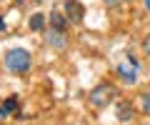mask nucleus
<instances>
[{
	"mask_svg": "<svg viewBox=\"0 0 150 125\" xmlns=\"http://www.w3.org/2000/svg\"><path fill=\"white\" fill-rule=\"evenodd\" d=\"M5 68L10 73H15V75H25L33 68V55L25 48H10L5 53Z\"/></svg>",
	"mask_w": 150,
	"mask_h": 125,
	"instance_id": "nucleus-1",
	"label": "nucleus"
},
{
	"mask_svg": "<svg viewBox=\"0 0 150 125\" xmlns=\"http://www.w3.org/2000/svg\"><path fill=\"white\" fill-rule=\"evenodd\" d=\"M115 85L112 83H100V85L93 88L90 93V105H95V108H105V105H110L112 100H115Z\"/></svg>",
	"mask_w": 150,
	"mask_h": 125,
	"instance_id": "nucleus-2",
	"label": "nucleus"
},
{
	"mask_svg": "<svg viewBox=\"0 0 150 125\" xmlns=\"http://www.w3.org/2000/svg\"><path fill=\"white\" fill-rule=\"evenodd\" d=\"M138 73H140V63L133 55H128V60H123L118 65V75L123 78L128 85H135V83H138Z\"/></svg>",
	"mask_w": 150,
	"mask_h": 125,
	"instance_id": "nucleus-3",
	"label": "nucleus"
},
{
	"mask_svg": "<svg viewBox=\"0 0 150 125\" xmlns=\"http://www.w3.org/2000/svg\"><path fill=\"white\" fill-rule=\"evenodd\" d=\"M63 10H65L68 23H83V18H85V8H83L78 0H65V3H63Z\"/></svg>",
	"mask_w": 150,
	"mask_h": 125,
	"instance_id": "nucleus-4",
	"label": "nucleus"
},
{
	"mask_svg": "<svg viewBox=\"0 0 150 125\" xmlns=\"http://www.w3.org/2000/svg\"><path fill=\"white\" fill-rule=\"evenodd\" d=\"M50 30H58V33H65V28H68V18L63 15V10H58L55 8L53 13H50Z\"/></svg>",
	"mask_w": 150,
	"mask_h": 125,
	"instance_id": "nucleus-5",
	"label": "nucleus"
},
{
	"mask_svg": "<svg viewBox=\"0 0 150 125\" xmlns=\"http://www.w3.org/2000/svg\"><path fill=\"white\" fill-rule=\"evenodd\" d=\"M45 38H48V43L53 45L55 50H63L65 45H68V38H65V33H58V30H48V35H45Z\"/></svg>",
	"mask_w": 150,
	"mask_h": 125,
	"instance_id": "nucleus-6",
	"label": "nucleus"
},
{
	"mask_svg": "<svg viewBox=\"0 0 150 125\" xmlns=\"http://www.w3.org/2000/svg\"><path fill=\"white\" fill-rule=\"evenodd\" d=\"M13 113H18V98L15 95L0 103V120H5L8 115H13Z\"/></svg>",
	"mask_w": 150,
	"mask_h": 125,
	"instance_id": "nucleus-7",
	"label": "nucleus"
},
{
	"mask_svg": "<svg viewBox=\"0 0 150 125\" xmlns=\"http://www.w3.org/2000/svg\"><path fill=\"white\" fill-rule=\"evenodd\" d=\"M115 113H118V120H120V123H128V120H133L135 110H133V105H130L128 100H125V103H118Z\"/></svg>",
	"mask_w": 150,
	"mask_h": 125,
	"instance_id": "nucleus-8",
	"label": "nucleus"
},
{
	"mask_svg": "<svg viewBox=\"0 0 150 125\" xmlns=\"http://www.w3.org/2000/svg\"><path fill=\"white\" fill-rule=\"evenodd\" d=\"M30 30L33 33H43L45 30V15L43 13H35V15L30 18Z\"/></svg>",
	"mask_w": 150,
	"mask_h": 125,
	"instance_id": "nucleus-9",
	"label": "nucleus"
},
{
	"mask_svg": "<svg viewBox=\"0 0 150 125\" xmlns=\"http://www.w3.org/2000/svg\"><path fill=\"white\" fill-rule=\"evenodd\" d=\"M140 110H143L145 115H150V93H143V95H140Z\"/></svg>",
	"mask_w": 150,
	"mask_h": 125,
	"instance_id": "nucleus-10",
	"label": "nucleus"
},
{
	"mask_svg": "<svg viewBox=\"0 0 150 125\" xmlns=\"http://www.w3.org/2000/svg\"><path fill=\"white\" fill-rule=\"evenodd\" d=\"M143 48H145V53H148V55H150V35H148V38H145V40H143Z\"/></svg>",
	"mask_w": 150,
	"mask_h": 125,
	"instance_id": "nucleus-11",
	"label": "nucleus"
},
{
	"mask_svg": "<svg viewBox=\"0 0 150 125\" xmlns=\"http://www.w3.org/2000/svg\"><path fill=\"white\" fill-rule=\"evenodd\" d=\"M3 30H5V18L0 15V33H3Z\"/></svg>",
	"mask_w": 150,
	"mask_h": 125,
	"instance_id": "nucleus-12",
	"label": "nucleus"
},
{
	"mask_svg": "<svg viewBox=\"0 0 150 125\" xmlns=\"http://www.w3.org/2000/svg\"><path fill=\"white\" fill-rule=\"evenodd\" d=\"M115 3H118V0H108V5H110V8H115Z\"/></svg>",
	"mask_w": 150,
	"mask_h": 125,
	"instance_id": "nucleus-13",
	"label": "nucleus"
},
{
	"mask_svg": "<svg viewBox=\"0 0 150 125\" xmlns=\"http://www.w3.org/2000/svg\"><path fill=\"white\" fill-rule=\"evenodd\" d=\"M145 8H148V10H150V0H145Z\"/></svg>",
	"mask_w": 150,
	"mask_h": 125,
	"instance_id": "nucleus-14",
	"label": "nucleus"
},
{
	"mask_svg": "<svg viewBox=\"0 0 150 125\" xmlns=\"http://www.w3.org/2000/svg\"><path fill=\"white\" fill-rule=\"evenodd\" d=\"M15 3H18V5H20V3H23V0H15Z\"/></svg>",
	"mask_w": 150,
	"mask_h": 125,
	"instance_id": "nucleus-15",
	"label": "nucleus"
}]
</instances>
